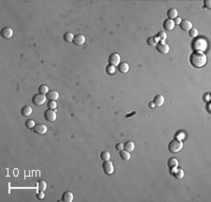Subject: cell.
Listing matches in <instances>:
<instances>
[{"label": "cell", "instance_id": "1", "mask_svg": "<svg viewBox=\"0 0 211 202\" xmlns=\"http://www.w3.org/2000/svg\"><path fill=\"white\" fill-rule=\"evenodd\" d=\"M207 58L203 52L193 51L189 56V63L191 65L196 69H200L206 64Z\"/></svg>", "mask_w": 211, "mask_h": 202}, {"label": "cell", "instance_id": "2", "mask_svg": "<svg viewBox=\"0 0 211 202\" xmlns=\"http://www.w3.org/2000/svg\"><path fill=\"white\" fill-rule=\"evenodd\" d=\"M192 49H193L194 51H205L206 50L207 48V42L205 39L203 38H198V39H195V40L192 41Z\"/></svg>", "mask_w": 211, "mask_h": 202}, {"label": "cell", "instance_id": "3", "mask_svg": "<svg viewBox=\"0 0 211 202\" xmlns=\"http://www.w3.org/2000/svg\"><path fill=\"white\" fill-rule=\"evenodd\" d=\"M183 148V142L179 139H173L168 145V150L172 153H177L179 152Z\"/></svg>", "mask_w": 211, "mask_h": 202}, {"label": "cell", "instance_id": "4", "mask_svg": "<svg viewBox=\"0 0 211 202\" xmlns=\"http://www.w3.org/2000/svg\"><path fill=\"white\" fill-rule=\"evenodd\" d=\"M46 100H47V98H46V95H43V94H35L33 97H32V102L37 105V106H41L42 104H44L46 102Z\"/></svg>", "mask_w": 211, "mask_h": 202}, {"label": "cell", "instance_id": "5", "mask_svg": "<svg viewBox=\"0 0 211 202\" xmlns=\"http://www.w3.org/2000/svg\"><path fill=\"white\" fill-rule=\"evenodd\" d=\"M157 51L162 55H166L170 51V47L165 41H159L156 45Z\"/></svg>", "mask_w": 211, "mask_h": 202}, {"label": "cell", "instance_id": "6", "mask_svg": "<svg viewBox=\"0 0 211 202\" xmlns=\"http://www.w3.org/2000/svg\"><path fill=\"white\" fill-rule=\"evenodd\" d=\"M120 59H121L120 56L117 54V53H113V54L109 56L108 63H109V65L114 66V67L118 66L120 64Z\"/></svg>", "mask_w": 211, "mask_h": 202}, {"label": "cell", "instance_id": "7", "mask_svg": "<svg viewBox=\"0 0 211 202\" xmlns=\"http://www.w3.org/2000/svg\"><path fill=\"white\" fill-rule=\"evenodd\" d=\"M102 169L103 172L105 173L106 175H112L114 173V165L112 162L109 161H104L102 164Z\"/></svg>", "mask_w": 211, "mask_h": 202}, {"label": "cell", "instance_id": "8", "mask_svg": "<svg viewBox=\"0 0 211 202\" xmlns=\"http://www.w3.org/2000/svg\"><path fill=\"white\" fill-rule=\"evenodd\" d=\"M44 118L49 122H55L56 119V113L55 110L47 109V110L44 112Z\"/></svg>", "mask_w": 211, "mask_h": 202}, {"label": "cell", "instance_id": "9", "mask_svg": "<svg viewBox=\"0 0 211 202\" xmlns=\"http://www.w3.org/2000/svg\"><path fill=\"white\" fill-rule=\"evenodd\" d=\"M33 131L38 134H44L47 132V127L43 123H39L36 124L35 127L33 128Z\"/></svg>", "mask_w": 211, "mask_h": 202}, {"label": "cell", "instance_id": "10", "mask_svg": "<svg viewBox=\"0 0 211 202\" xmlns=\"http://www.w3.org/2000/svg\"><path fill=\"white\" fill-rule=\"evenodd\" d=\"M0 34H1V37L2 38H4V39H10V38L12 37V35H13V30H12V28H10L9 26H6V27H3L2 28Z\"/></svg>", "mask_w": 211, "mask_h": 202}, {"label": "cell", "instance_id": "11", "mask_svg": "<svg viewBox=\"0 0 211 202\" xmlns=\"http://www.w3.org/2000/svg\"><path fill=\"white\" fill-rule=\"evenodd\" d=\"M179 24H180V28H181V29L183 30V31H186V32H189V31L192 28V24H191V21L187 20V19L182 20L181 23Z\"/></svg>", "mask_w": 211, "mask_h": 202}, {"label": "cell", "instance_id": "12", "mask_svg": "<svg viewBox=\"0 0 211 202\" xmlns=\"http://www.w3.org/2000/svg\"><path fill=\"white\" fill-rule=\"evenodd\" d=\"M72 42L75 45H83L85 42V38L84 35L82 34H78L76 36H74Z\"/></svg>", "mask_w": 211, "mask_h": 202}, {"label": "cell", "instance_id": "13", "mask_svg": "<svg viewBox=\"0 0 211 202\" xmlns=\"http://www.w3.org/2000/svg\"><path fill=\"white\" fill-rule=\"evenodd\" d=\"M174 26H176V24H174L173 20H171V19L164 20V22H163V28L165 30H167V31H172V30L174 29Z\"/></svg>", "mask_w": 211, "mask_h": 202}, {"label": "cell", "instance_id": "14", "mask_svg": "<svg viewBox=\"0 0 211 202\" xmlns=\"http://www.w3.org/2000/svg\"><path fill=\"white\" fill-rule=\"evenodd\" d=\"M46 98L48 101H56L58 100L59 94L56 90H50L47 94H46Z\"/></svg>", "mask_w": 211, "mask_h": 202}, {"label": "cell", "instance_id": "15", "mask_svg": "<svg viewBox=\"0 0 211 202\" xmlns=\"http://www.w3.org/2000/svg\"><path fill=\"white\" fill-rule=\"evenodd\" d=\"M153 104H154V105L157 106V107H160V106H162L164 104V97H163V95H162V94L156 95L155 98H154V100H153Z\"/></svg>", "mask_w": 211, "mask_h": 202}, {"label": "cell", "instance_id": "16", "mask_svg": "<svg viewBox=\"0 0 211 202\" xmlns=\"http://www.w3.org/2000/svg\"><path fill=\"white\" fill-rule=\"evenodd\" d=\"M61 200L64 202H71L73 200V194L70 192V191H66L64 192L62 195Z\"/></svg>", "mask_w": 211, "mask_h": 202}, {"label": "cell", "instance_id": "17", "mask_svg": "<svg viewBox=\"0 0 211 202\" xmlns=\"http://www.w3.org/2000/svg\"><path fill=\"white\" fill-rule=\"evenodd\" d=\"M172 174L174 175V177L176 179H182L184 177V171L181 167H179V168L177 167V168L172 170Z\"/></svg>", "mask_w": 211, "mask_h": 202}, {"label": "cell", "instance_id": "18", "mask_svg": "<svg viewBox=\"0 0 211 202\" xmlns=\"http://www.w3.org/2000/svg\"><path fill=\"white\" fill-rule=\"evenodd\" d=\"M117 69H118V72L121 73H127L130 70V66L127 62H120V64L117 66Z\"/></svg>", "mask_w": 211, "mask_h": 202}, {"label": "cell", "instance_id": "19", "mask_svg": "<svg viewBox=\"0 0 211 202\" xmlns=\"http://www.w3.org/2000/svg\"><path fill=\"white\" fill-rule=\"evenodd\" d=\"M167 165H168V167H169V169H171V170L177 168V166H178V161H177V159L174 158V157L170 158L169 160H168Z\"/></svg>", "mask_w": 211, "mask_h": 202}, {"label": "cell", "instance_id": "20", "mask_svg": "<svg viewBox=\"0 0 211 202\" xmlns=\"http://www.w3.org/2000/svg\"><path fill=\"white\" fill-rule=\"evenodd\" d=\"M33 110H32V107L31 106H28V105H26L24 106V107L21 109V114H22L24 117H29Z\"/></svg>", "mask_w": 211, "mask_h": 202}, {"label": "cell", "instance_id": "21", "mask_svg": "<svg viewBox=\"0 0 211 202\" xmlns=\"http://www.w3.org/2000/svg\"><path fill=\"white\" fill-rule=\"evenodd\" d=\"M134 148H135V145H134L133 142H132V141H127V142L124 144V150L128 151V152L133 151Z\"/></svg>", "mask_w": 211, "mask_h": 202}, {"label": "cell", "instance_id": "22", "mask_svg": "<svg viewBox=\"0 0 211 202\" xmlns=\"http://www.w3.org/2000/svg\"><path fill=\"white\" fill-rule=\"evenodd\" d=\"M119 155H120V158L122 159L123 161H125V162H128V160H130L131 159V154H130V152L128 151H127V150H120V152H119Z\"/></svg>", "mask_w": 211, "mask_h": 202}, {"label": "cell", "instance_id": "23", "mask_svg": "<svg viewBox=\"0 0 211 202\" xmlns=\"http://www.w3.org/2000/svg\"><path fill=\"white\" fill-rule=\"evenodd\" d=\"M177 13L178 12H177V10L176 9H170L167 12V16H168V18H169V19L173 20V19L177 18Z\"/></svg>", "mask_w": 211, "mask_h": 202}, {"label": "cell", "instance_id": "24", "mask_svg": "<svg viewBox=\"0 0 211 202\" xmlns=\"http://www.w3.org/2000/svg\"><path fill=\"white\" fill-rule=\"evenodd\" d=\"M47 188V183H46L45 180H41L38 182V189L39 191H42V192H44Z\"/></svg>", "mask_w": 211, "mask_h": 202}, {"label": "cell", "instance_id": "25", "mask_svg": "<svg viewBox=\"0 0 211 202\" xmlns=\"http://www.w3.org/2000/svg\"><path fill=\"white\" fill-rule=\"evenodd\" d=\"M63 38H64V41H67V42H72L74 36H73V34L71 32H67V33L64 34Z\"/></svg>", "mask_w": 211, "mask_h": 202}, {"label": "cell", "instance_id": "26", "mask_svg": "<svg viewBox=\"0 0 211 202\" xmlns=\"http://www.w3.org/2000/svg\"><path fill=\"white\" fill-rule=\"evenodd\" d=\"M147 44L149 45V46H151V47H153V46H156L157 45V43H158V40H157L156 39V37H149L148 39H147Z\"/></svg>", "mask_w": 211, "mask_h": 202}, {"label": "cell", "instance_id": "27", "mask_svg": "<svg viewBox=\"0 0 211 202\" xmlns=\"http://www.w3.org/2000/svg\"><path fill=\"white\" fill-rule=\"evenodd\" d=\"M156 39H158L160 41H164L167 39V34L165 32H163V31H160V32L157 34Z\"/></svg>", "mask_w": 211, "mask_h": 202}, {"label": "cell", "instance_id": "28", "mask_svg": "<svg viewBox=\"0 0 211 202\" xmlns=\"http://www.w3.org/2000/svg\"><path fill=\"white\" fill-rule=\"evenodd\" d=\"M48 92H49V88H48L47 86H46V85H41V86L39 87V93L46 95Z\"/></svg>", "mask_w": 211, "mask_h": 202}, {"label": "cell", "instance_id": "29", "mask_svg": "<svg viewBox=\"0 0 211 202\" xmlns=\"http://www.w3.org/2000/svg\"><path fill=\"white\" fill-rule=\"evenodd\" d=\"M111 158V154L108 151H102L101 153V159L102 161H109Z\"/></svg>", "mask_w": 211, "mask_h": 202}, {"label": "cell", "instance_id": "30", "mask_svg": "<svg viewBox=\"0 0 211 202\" xmlns=\"http://www.w3.org/2000/svg\"><path fill=\"white\" fill-rule=\"evenodd\" d=\"M35 125H36V123L33 119H27L26 121V127L27 129H30V130L33 129L35 127Z\"/></svg>", "mask_w": 211, "mask_h": 202}, {"label": "cell", "instance_id": "31", "mask_svg": "<svg viewBox=\"0 0 211 202\" xmlns=\"http://www.w3.org/2000/svg\"><path fill=\"white\" fill-rule=\"evenodd\" d=\"M56 102L55 101H49L47 102V107L48 109H50V110H55V109L56 108Z\"/></svg>", "mask_w": 211, "mask_h": 202}, {"label": "cell", "instance_id": "32", "mask_svg": "<svg viewBox=\"0 0 211 202\" xmlns=\"http://www.w3.org/2000/svg\"><path fill=\"white\" fill-rule=\"evenodd\" d=\"M189 37H191V38H196L198 36V30L196 29V28L192 27L191 29L189 31Z\"/></svg>", "mask_w": 211, "mask_h": 202}, {"label": "cell", "instance_id": "33", "mask_svg": "<svg viewBox=\"0 0 211 202\" xmlns=\"http://www.w3.org/2000/svg\"><path fill=\"white\" fill-rule=\"evenodd\" d=\"M106 72L108 74H114V72H116V68H114V66H111V65H108L106 67Z\"/></svg>", "mask_w": 211, "mask_h": 202}, {"label": "cell", "instance_id": "34", "mask_svg": "<svg viewBox=\"0 0 211 202\" xmlns=\"http://www.w3.org/2000/svg\"><path fill=\"white\" fill-rule=\"evenodd\" d=\"M36 197H37L39 200L43 199V198H44V193L42 192V191H40V192L37 193V195H36Z\"/></svg>", "mask_w": 211, "mask_h": 202}, {"label": "cell", "instance_id": "35", "mask_svg": "<svg viewBox=\"0 0 211 202\" xmlns=\"http://www.w3.org/2000/svg\"><path fill=\"white\" fill-rule=\"evenodd\" d=\"M204 6H205L206 9H211V1L210 0H205V2H204Z\"/></svg>", "mask_w": 211, "mask_h": 202}, {"label": "cell", "instance_id": "36", "mask_svg": "<svg viewBox=\"0 0 211 202\" xmlns=\"http://www.w3.org/2000/svg\"><path fill=\"white\" fill-rule=\"evenodd\" d=\"M123 148H124V144H122V143H117L116 145V150L120 151V150H122Z\"/></svg>", "mask_w": 211, "mask_h": 202}, {"label": "cell", "instance_id": "37", "mask_svg": "<svg viewBox=\"0 0 211 202\" xmlns=\"http://www.w3.org/2000/svg\"><path fill=\"white\" fill-rule=\"evenodd\" d=\"M174 24H179L180 23H181V18H179V17H177V18H174Z\"/></svg>", "mask_w": 211, "mask_h": 202}, {"label": "cell", "instance_id": "38", "mask_svg": "<svg viewBox=\"0 0 211 202\" xmlns=\"http://www.w3.org/2000/svg\"><path fill=\"white\" fill-rule=\"evenodd\" d=\"M135 114H136V112H132L131 114H130V115H128V114L126 115V118H131V116H133V115H135Z\"/></svg>", "mask_w": 211, "mask_h": 202}, {"label": "cell", "instance_id": "39", "mask_svg": "<svg viewBox=\"0 0 211 202\" xmlns=\"http://www.w3.org/2000/svg\"><path fill=\"white\" fill-rule=\"evenodd\" d=\"M148 106H149V107L150 108H152V107H154V104H153V102H149V104H148Z\"/></svg>", "mask_w": 211, "mask_h": 202}]
</instances>
